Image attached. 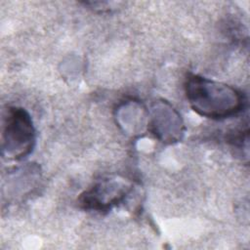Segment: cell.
<instances>
[{
  "instance_id": "obj_2",
  "label": "cell",
  "mask_w": 250,
  "mask_h": 250,
  "mask_svg": "<svg viewBox=\"0 0 250 250\" xmlns=\"http://www.w3.org/2000/svg\"><path fill=\"white\" fill-rule=\"evenodd\" d=\"M35 145V129L29 113L21 107L10 106L2 118V153L18 160L28 155Z\"/></svg>"
},
{
  "instance_id": "obj_1",
  "label": "cell",
  "mask_w": 250,
  "mask_h": 250,
  "mask_svg": "<svg viewBox=\"0 0 250 250\" xmlns=\"http://www.w3.org/2000/svg\"><path fill=\"white\" fill-rule=\"evenodd\" d=\"M185 90L190 107L206 118L220 120L234 116L246 104L245 96L239 90L195 74L187 78Z\"/></svg>"
},
{
  "instance_id": "obj_3",
  "label": "cell",
  "mask_w": 250,
  "mask_h": 250,
  "mask_svg": "<svg viewBox=\"0 0 250 250\" xmlns=\"http://www.w3.org/2000/svg\"><path fill=\"white\" fill-rule=\"evenodd\" d=\"M130 188L114 180H104L87 190L80 198L85 209L106 210L120 202L129 192Z\"/></svg>"
}]
</instances>
